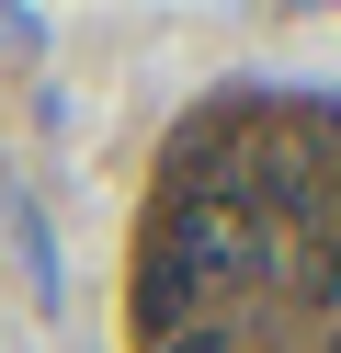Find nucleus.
<instances>
[{
    "instance_id": "2",
    "label": "nucleus",
    "mask_w": 341,
    "mask_h": 353,
    "mask_svg": "<svg viewBox=\"0 0 341 353\" xmlns=\"http://www.w3.org/2000/svg\"><path fill=\"white\" fill-rule=\"evenodd\" d=\"M330 353H341V342H330Z\"/></svg>"
},
{
    "instance_id": "1",
    "label": "nucleus",
    "mask_w": 341,
    "mask_h": 353,
    "mask_svg": "<svg viewBox=\"0 0 341 353\" xmlns=\"http://www.w3.org/2000/svg\"><path fill=\"white\" fill-rule=\"evenodd\" d=\"M194 296H205V285H194V274H182V262H171V251H148V262H136V330H148V342H159V353H171V342H182V330H194Z\"/></svg>"
}]
</instances>
